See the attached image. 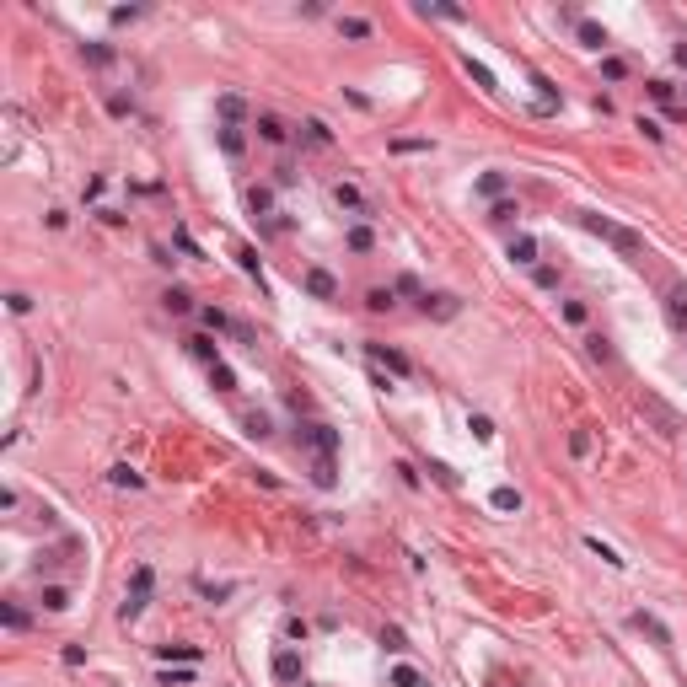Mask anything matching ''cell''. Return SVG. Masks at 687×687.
<instances>
[{
  "mask_svg": "<svg viewBox=\"0 0 687 687\" xmlns=\"http://www.w3.org/2000/svg\"><path fill=\"white\" fill-rule=\"evenodd\" d=\"M580 43H586V49H607V27H596V22L580 17Z\"/></svg>",
  "mask_w": 687,
  "mask_h": 687,
  "instance_id": "cell-19",
  "label": "cell"
},
{
  "mask_svg": "<svg viewBox=\"0 0 687 687\" xmlns=\"http://www.w3.org/2000/svg\"><path fill=\"white\" fill-rule=\"evenodd\" d=\"M677 65H682V70H687V43H677Z\"/></svg>",
  "mask_w": 687,
  "mask_h": 687,
  "instance_id": "cell-49",
  "label": "cell"
},
{
  "mask_svg": "<svg viewBox=\"0 0 687 687\" xmlns=\"http://www.w3.org/2000/svg\"><path fill=\"white\" fill-rule=\"evenodd\" d=\"M365 355H371L376 365H387L392 376H414V365H408V355H398L392 344H365Z\"/></svg>",
  "mask_w": 687,
  "mask_h": 687,
  "instance_id": "cell-4",
  "label": "cell"
},
{
  "mask_svg": "<svg viewBox=\"0 0 687 687\" xmlns=\"http://www.w3.org/2000/svg\"><path fill=\"white\" fill-rule=\"evenodd\" d=\"M6 306H11V312L22 317V312H33V296H22V290H11V296H6Z\"/></svg>",
  "mask_w": 687,
  "mask_h": 687,
  "instance_id": "cell-40",
  "label": "cell"
},
{
  "mask_svg": "<svg viewBox=\"0 0 687 687\" xmlns=\"http://www.w3.org/2000/svg\"><path fill=\"white\" fill-rule=\"evenodd\" d=\"M339 33H344V38H371V22H365V17H344Z\"/></svg>",
  "mask_w": 687,
  "mask_h": 687,
  "instance_id": "cell-24",
  "label": "cell"
},
{
  "mask_svg": "<svg viewBox=\"0 0 687 687\" xmlns=\"http://www.w3.org/2000/svg\"><path fill=\"white\" fill-rule=\"evenodd\" d=\"M188 349H194V355H199V360L210 365V371H215V365H221V344L210 339V333H194V339H188Z\"/></svg>",
  "mask_w": 687,
  "mask_h": 687,
  "instance_id": "cell-11",
  "label": "cell"
},
{
  "mask_svg": "<svg viewBox=\"0 0 687 687\" xmlns=\"http://www.w3.org/2000/svg\"><path fill=\"white\" fill-rule=\"evenodd\" d=\"M108 484H113V489H140L145 478H140V473H135V467H129V462H119V467H113V473H108Z\"/></svg>",
  "mask_w": 687,
  "mask_h": 687,
  "instance_id": "cell-15",
  "label": "cell"
},
{
  "mask_svg": "<svg viewBox=\"0 0 687 687\" xmlns=\"http://www.w3.org/2000/svg\"><path fill=\"white\" fill-rule=\"evenodd\" d=\"M247 204H253V215H263V210H274V194L269 188H247Z\"/></svg>",
  "mask_w": 687,
  "mask_h": 687,
  "instance_id": "cell-30",
  "label": "cell"
},
{
  "mask_svg": "<svg viewBox=\"0 0 687 687\" xmlns=\"http://www.w3.org/2000/svg\"><path fill=\"white\" fill-rule=\"evenodd\" d=\"M43 607H49V612H65V607H70V591L65 586H43Z\"/></svg>",
  "mask_w": 687,
  "mask_h": 687,
  "instance_id": "cell-21",
  "label": "cell"
},
{
  "mask_svg": "<svg viewBox=\"0 0 687 687\" xmlns=\"http://www.w3.org/2000/svg\"><path fill=\"white\" fill-rule=\"evenodd\" d=\"M462 65H467V76H473V81L484 86V92H500V86H494V76H489V70H484V65H478V60H473V54H467Z\"/></svg>",
  "mask_w": 687,
  "mask_h": 687,
  "instance_id": "cell-25",
  "label": "cell"
},
{
  "mask_svg": "<svg viewBox=\"0 0 687 687\" xmlns=\"http://www.w3.org/2000/svg\"><path fill=\"white\" fill-rule=\"evenodd\" d=\"M301 441L317 451V457H339V430L333 425H301Z\"/></svg>",
  "mask_w": 687,
  "mask_h": 687,
  "instance_id": "cell-3",
  "label": "cell"
},
{
  "mask_svg": "<svg viewBox=\"0 0 687 687\" xmlns=\"http://www.w3.org/2000/svg\"><path fill=\"white\" fill-rule=\"evenodd\" d=\"M156 655H162V661H199L204 650H199V645H162Z\"/></svg>",
  "mask_w": 687,
  "mask_h": 687,
  "instance_id": "cell-17",
  "label": "cell"
},
{
  "mask_svg": "<svg viewBox=\"0 0 687 687\" xmlns=\"http://www.w3.org/2000/svg\"><path fill=\"white\" fill-rule=\"evenodd\" d=\"M210 376H215V387H221V392H237V376H231V371H226V365H215V371H210Z\"/></svg>",
  "mask_w": 687,
  "mask_h": 687,
  "instance_id": "cell-38",
  "label": "cell"
},
{
  "mask_svg": "<svg viewBox=\"0 0 687 687\" xmlns=\"http://www.w3.org/2000/svg\"><path fill=\"white\" fill-rule=\"evenodd\" d=\"M237 258H242L247 274H258V253H253V247H237Z\"/></svg>",
  "mask_w": 687,
  "mask_h": 687,
  "instance_id": "cell-47",
  "label": "cell"
},
{
  "mask_svg": "<svg viewBox=\"0 0 687 687\" xmlns=\"http://www.w3.org/2000/svg\"><path fill=\"white\" fill-rule=\"evenodd\" d=\"M580 226H586V231H596L602 242H612L618 253H623V258H639V253H645V242H639V237H634L628 226L607 221V215H591V210H586V215H580Z\"/></svg>",
  "mask_w": 687,
  "mask_h": 687,
  "instance_id": "cell-1",
  "label": "cell"
},
{
  "mask_svg": "<svg viewBox=\"0 0 687 687\" xmlns=\"http://www.w3.org/2000/svg\"><path fill=\"white\" fill-rule=\"evenodd\" d=\"M301 135H306V145H333V135H328V124H323V119H306V124H301Z\"/></svg>",
  "mask_w": 687,
  "mask_h": 687,
  "instance_id": "cell-18",
  "label": "cell"
},
{
  "mask_svg": "<svg viewBox=\"0 0 687 687\" xmlns=\"http://www.w3.org/2000/svg\"><path fill=\"white\" fill-rule=\"evenodd\" d=\"M312 484H317V489H333V484H339V473H333V457H312Z\"/></svg>",
  "mask_w": 687,
  "mask_h": 687,
  "instance_id": "cell-13",
  "label": "cell"
},
{
  "mask_svg": "<svg viewBox=\"0 0 687 687\" xmlns=\"http://www.w3.org/2000/svg\"><path fill=\"white\" fill-rule=\"evenodd\" d=\"M569 451H575V457H586V451H591V435H586V430H575V435H569Z\"/></svg>",
  "mask_w": 687,
  "mask_h": 687,
  "instance_id": "cell-42",
  "label": "cell"
},
{
  "mask_svg": "<svg viewBox=\"0 0 687 687\" xmlns=\"http://www.w3.org/2000/svg\"><path fill=\"white\" fill-rule=\"evenodd\" d=\"M382 650H392V655H403V650H408L403 628H382Z\"/></svg>",
  "mask_w": 687,
  "mask_h": 687,
  "instance_id": "cell-32",
  "label": "cell"
},
{
  "mask_svg": "<svg viewBox=\"0 0 687 687\" xmlns=\"http://www.w3.org/2000/svg\"><path fill=\"white\" fill-rule=\"evenodd\" d=\"M253 129H258V140H263V145H285V140H290V129H285L274 113H258V119H253Z\"/></svg>",
  "mask_w": 687,
  "mask_h": 687,
  "instance_id": "cell-7",
  "label": "cell"
},
{
  "mask_svg": "<svg viewBox=\"0 0 687 687\" xmlns=\"http://www.w3.org/2000/svg\"><path fill=\"white\" fill-rule=\"evenodd\" d=\"M650 97H655V102H666V108H671V102H677V86H671L666 76H655V81H650Z\"/></svg>",
  "mask_w": 687,
  "mask_h": 687,
  "instance_id": "cell-29",
  "label": "cell"
},
{
  "mask_svg": "<svg viewBox=\"0 0 687 687\" xmlns=\"http://www.w3.org/2000/svg\"><path fill=\"white\" fill-rule=\"evenodd\" d=\"M215 113H221V119L231 124V129H237V124L247 119V102L237 97V92H221V102H215Z\"/></svg>",
  "mask_w": 687,
  "mask_h": 687,
  "instance_id": "cell-9",
  "label": "cell"
},
{
  "mask_svg": "<svg viewBox=\"0 0 687 687\" xmlns=\"http://www.w3.org/2000/svg\"><path fill=\"white\" fill-rule=\"evenodd\" d=\"M274 677H280V682H301V655H296V650H280V655H274Z\"/></svg>",
  "mask_w": 687,
  "mask_h": 687,
  "instance_id": "cell-10",
  "label": "cell"
},
{
  "mask_svg": "<svg viewBox=\"0 0 687 687\" xmlns=\"http://www.w3.org/2000/svg\"><path fill=\"white\" fill-rule=\"evenodd\" d=\"M172 242H178L183 253H188V258H199V242H194V237H188V231H183V226H178V231H172Z\"/></svg>",
  "mask_w": 687,
  "mask_h": 687,
  "instance_id": "cell-36",
  "label": "cell"
},
{
  "mask_svg": "<svg viewBox=\"0 0 687 687\" xmlns=\"http://www.w3.org/2000/svg\"><path fill=\"white\" fill-rule=\"evenodd\" d=\"M392 687H430L414 666H392Z\"/></svg>",
  "mask_w": 687,
  "mask_h": 687,
  "instance_id": "cell-22",
  "label": "cell"
},
{
  "mask_svg": "<svg viewBox=\"0 0 687 687\" xmlns=\"http://www.w3.org/2000/svg\"><path fill=\"white\" fill-rule=\"evenodd\" d=\"M478 188H484V194H505V178H500V172H484V183H478Z\"/></svg>",
  "mask_w": 687,
  "mask_h": 687,
  "instance_id": "cell-44",
  "label": "cell"
},
{
  "mask_svg": "<svg viewBox=\"0 0 687 687\" xmlns=\"http://www.w3.org/2000/svg\"><path fill=\"white\" fill-rule=\"evenodd\" d=\"M564 323H586V306H580V301H564Z\"/></svg>",
  "mask_w": 687,
  "mask_h": 687,
  "instance_id": "cell-48",
  "label": "cell"
},
{
  "mask_svg": "<svg viewBox=\"0 0 687 687\" xmlns=\"http://www.w3.org/2000/svg\"><path fill=\"white\" fill-rule=\"evenodd\" d=\"M467 430H473L478 441H494V419H489V414H473V419H467Z\"/></svg>",
  "mask_w": 687,
  "mask_h": 687,
  "instance_id": "cell-31",
  "label": "cell"
},
{
  "mask_svg": "<svg viewBox=\"0 0 687 687\" xmlns=\"http://www.w3.org/2000/svg\"><path fill=\"white\" fill-rule=\"evenodd\" d=\"M494 510H521V494H516L510 484H500L494 489Z\"/></svg>",
  "mask_w": 687,
  "mask_h": 687,
  "instance_id": "cell-28",
  "label": "cell"
},
{
  "mask_svg": "<svg viewBox=\"0 0 687 687\" xmlns=\"http://www.w3.org/2000/svg\"><path fill=\"white\" fill-rule=\"evenodd\" d=\"M430 473H435V484H446V489H457V473H451V467H446V462H430Z\"/></svg>",
  "mask_w": 687,
  "mask_h": 687,
  "instance_id": "cell-39",
  "label": "cell"
},
{
  "mask_svg": "<svg viewBox=\"0 0 687 687\" xmlns=\"http://www.w3.org/2000/svg\"><path fill=\"white\" fill-rule=\"evenodd\" d=\"M221 151H226V156H242V151H247L242 129H231V124H226V129H221Z\"/></svg>",
  "mask_w": 687,
  "mask_h": 687,
  "instance_id": "cell-20",
  "label": "cell"
},
{
  "mask_svg": "<svg viewBox=\"0 0 687 687\" xmlns=\"http://www.w3.org/2000/svg\"><path fill=\"white\" fill-rule=\"evenodd\" d=\"M365 306H371V312H387V306H392V290H371V296H365Z\"/></svg>",
  "mask_w": 687,
  "mask_h": 687,
  "instance_id": "cell-37",
  "label": "cell"
},
{
  "mask_svg": "<svg viewBox=\"0 0 687 687\" xmlns=\"http://www.w3.org/2000/svg\"><path fill=\"white\" fill-rule=\"evenodd\" d=\"M398 290H403V296H419V280H414V274H398V285H392V296H398Z\"/></svg>",
  "mask_w": 687,
  "mask_h": 687,
  "instance_id": "cell-45",
  "label": "cell"
},
{
  "mask_svg": "<svg viewBox=\"0 0 687 687\" xmlns=\"http://www.w3.org/2000/svg\"><path fill=\"white\" fill-rule=\"evenodd\" d=\"M586 548H591V553H596V559H607V564H612V569H623V559H618V548H607L602 537H586Z\"/></svg>",
  "mask_w": 687,
  "mask_h": 687,
  "instance_id": "cell-26",
  "label": "cell"
},
{
  "mask_svg": "<svg viewBox=\"0 0 687 687\" xmlns=\"http://www.w3.org/2000/svg\"><path fill=\"white\" fill-rule=\"evenodd\" d=\"M333 204L349 210V215H371V204H365V194L355 188V183H333Z\"/></svg>",
  "mask_w": 687,
  "mask_h": 687,
  "instance_id": "cell-6",
  "label": "cell"
},
{
  "mask_svg": "<svg viewBox=\"0 0 687 687\" xmlns=\"http://www.w3.org/2000/svg\"><path fill=\"white\" fill-rule=\"evenodd\" d=\"M344 242L355 247V253H371V242H376V237H371V226H349V237H344Z\"/></svg>",
  "mask_w": 687,
  "mask_h": 687,
  "instance_id": "cell-23",
  "label": "cell"
},
{
  "mask_svg": "<svg viewBox=\"0 0 687 687\" xmlns=\"http://www.w3.org/2000/svg\"><path fill=\"white\" fill-rule=\"evenodd\" d=\"M666 312H671V323L687 333V285H677V290L666 296Z\"/></svg>",
  "mask_w": 687,
  "mask_h": 687,
  "instance_id": "cell-12",
  "label": "cell"
},
{
  "mask_svg": "<svg viewBox=\"0 0 687 687\" xmlns=\"http://www.w3.org/2000/svg\"><path fill=\"white\" fill-rule=\"evenodd\" d=\"M199 317H204V328H210V333H226V328H231V323H226V312H215V306H204Z\"/></svg>",
  "mask_w": 687,
  "mask_h": 687,
  "instance_id": "cell-33",
  "label": "cell"
},
{
  "mask_svg": "<svg viewBox=\"0 0 687 687\" xmlns=\"http://www.w3.org/2000/svg\"><path fill=\"white\" fill-rule=\"evenodd\" d=\"M0 618H6V628H27V612H22L17 602H6V607H0Z\"/></svg>",
  "mask_w": 687,
  "mask_h": 687,
  "instance_id": "cell-34",
  "label": "cell"
},
{
  "mask_svg": "<svg viewBox=\"0 0 687 687\" xmlns=\"http://www.w3.org/2000/svg\"><path fill=\"white\" fill-rule=\"evenodd\" d=\"M86 60L92 65H113V49H108V43H86Z\"/></svg>",
  "mask_w": 687,
  "mask_h": 687,
  "instance_id": "cell-35",
  "label": "cell"
},
{
  "mask_svg": "<svg viewBox=\"0 0 687 687\" xmlns=\"http://www.w3.org/2000/svg\"><path fill=\"white\" fill-rule=\"evenodd\" d=\"M306 290H312L317 301H333V296H339V280H333L328 269H306Z\"/></svg>",
  "mask_w": 687,
  "mask_h": 687,
  "instance_id": "cell-8",
  "label": "cell"
},
{
  "mask_svg": "<svg viewBox=\"0 0 687 687\" xmlns=\"http://www.w3.org/2000/svg\"><path fill=\"white\" fill-rule=\"evenodd\" d=\"M419 306L430 317H457V296H419Z\"/></svg>",
  "mask_w": 687,
  "mask_h": 687,
  "instance_id": "cell-14",
  "label": "cell"
},
{
  "mask_svg": "<svg viewBox=\"0 0 687 687\" xmlns=\"http://www.w3.org/2000/svg\"><path fill=\"white\" fill-rule=\"evenodd\" d=\"M510 263H537V237H516L510 242Z\"/></svg>",
  "mask_w": 687,
  "mask_h": 687,
  "instance_id": "cell-16",
  "label": "cell"
},
{
  "mask_svg": "<svg viewBox=\"0 0 687 687\" xmlns=\"http://www.w3.org/2000/svg\"><path fill=\"white\" fill-rule=\"evenodd\" d=\"M602 76H607V81H623L628 65H623V60H607V65H602Z\"/></svg>",
  "mask_w": 687,
  "mask_h": 687,
  "instance_id": "cell-43",
  "label": "cell"
},
{
  "mask_svg": "<svg viewBox=\"0 0 687 687\" xmlns=\"http://www.w3.org/2000/svg\"><path fill=\"white\" fill-rule=\"evenodd\" d=\"M151 591H156V569H151V564H140V569H135V580H129V602L119 607V618H124V623H135V618L145 612Z\"/></svg>",
  "mask_w": 687,
  "mask_h": 687,
  "instance_id": "cell-2",
  "label": "cell"
},
{
  "mask_svg": "<svg viewBox=\"0 0 687 687\" xmlns=\"http://www.w3.org/2000/svg\"><path fill=\"white\" fill-rule=\"evenodd\" d=\"M639 129H645L650 140H666V129H661V124H655V119H645V113H639Z\"/></svg>",
  "mask_w": 687,
  "mask_h": 687,
  "instance_id": "cell-46",
  "label": "cell"
},
{
  "mask_svg": "<svg viewBox=\"0 0 687 687\" xmlns=\"http://www.w3.org/2000/svg\"><path fill=\"white\" fill-rule=\"evenodd\" d=\"M162 301H167V312H178V317H183V312H194V296H188V290H167Z\"/></svg>",
  "mask_w": 687,
  "mask_h": 687,
  "instance_id": "cell-27",
  "label": "cell"
},
{
  "mask_svg": "<svg viewBox=\"0 0 687 687\" xmlns=\"http://www.w3.org/2000/svg\"><path fill=\"white\" fill-rule=\"evenodd\" d=\"M242 425H247V435H258V441H263V435H269V419H263V414H247Z\"/></svg>",
  "mask_w": 687,
  "mask_h": 687,
  "instance_id": "cell-41",
  "label": "cell"
},
{
  "mask_svg": "<svg viewBox=\"0 0 687 687\" xmlns=\"http://www.w3.org/2000/svg\"><path fill=\"white\" fill-rule=\"evenodd\" d=\"M634 628H639V634H650V639H655L661 650H677V639H671V628L661 623L655 612H634Z\"/></svg>",
  "mask_w": 687,
  "mask_h": 687,
  "instance_id": "cell-5",
  "label": "cell"
}]
</instances>
